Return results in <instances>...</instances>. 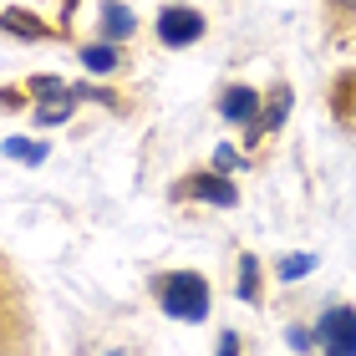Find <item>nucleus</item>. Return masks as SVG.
Returning a JSON list of instances; mask_svg holds the SVG:
<instances>
[{"mask_svg":"<svg viewBox=\"0 0 356 356\" xmlns=\"http://www.w3.org/2000/svg\"><path fill=\"white\" fill-rule=\"evenodd\" d=\"M82 67H87V72H97V76H112V72H118V51H112V41L82 46Z\"/></svg>","mask_w":356,"mask_h":356,"instance_id":"11","label":"nucleus"},{"mask_svg":"<svg viewBox=\"0 0 356 356\" xmlns=\"http://www.w3.org/2000/svg\"><path fill=\"white\" fill-rule=\"evenodd\" d=\"M290 107H296V92H290V87L280 82V87H275V92L265 97V112H260V122L250 127V138H254V133H275V127H285Z\"/></svg>","mask_w":356,"mask_h":356,"instance_id":"8","label":"nucleus"},{"mask_svg":"<svg viewBox=\"0 0 356 356\" xmlns=\"http://www.w3.org/2000/svg\"><path fill=\"white\" fill-rule=\"evenodd\" d=\"M346 6H356V0H346Z\"/></svg>","mask_w":356,"mask_h":356,"instance_id":"21","label":"nucleus"},{"mask_svg":"<svg viewBox=\"0 0 356 356\" xmlns=\"http://www.w3.org/2000/svg\"><path fill=\"white\" fill-rule=\"evenodd\" d=\"M316 341H321V356H356V311L351 305H331L316 321Z\"/></svg>","mask_w":356,"mask_h":356,"instance_id":"2","label":"nucleus"},{"mask_svg":"<svg viewBox=\"0 0 356 356\" xmlns=\"http://www.w3.org/2000/svg\"><path fill=\"white\" fill-rule=\"evenodd\" d=\"M234 296H239V300H250V305H260V296H265V285H260V260H254V254H239Z\"/></svg>","mask_w":356,"mask_h":356,"instance_id":"9","label":"nucleus"},{"mask_svg":"<svg viewBox=\"0 0 356 356\" xmlns=\"http://www.w3.org/2000/svg\"><path fill=\"white\" fill-rule=\"evenodd\" d=\"M0 31H10V36H21V41H51L56 31L41 21V15H31V10H15V6H6L0 10Z\"/></svg>","mask_w":356,"mask_h":356,"instance_id":"7","label":"nucleus"},{"mask_svg":"<svg viewBox=\"0 0 356 356\" xmlns=\"http://www.w3.org/2000/svg\"><path fill=\"white\" fill-rule=\"evenodd\" d=\"M107 356H122V351H107Z\"/></svg>","mask_w":356,"mask_h":356,"instance_id":"20","label":"nucleus"},{"mask_svg":"<svg viewBox=\"0 0 356 356\" xmlns=\"http://www.w3.org/2000/svg\"><path fill=\"white\" fill-rule=\"evenodd\" d=\"M311 270H316V254H285V260H280V270H275V275H280L285 285H296V280H305Z\"/></svg>","mask_w":356,"mask_h":356,"instance_id":"13","label":"nucleus"},{"mask_svg":"<svg viewBox=\"0 0 356 356\" xmlns=\"http://www.w3.org/2000/svg\"><path fill=\"white\" fill-rule=\"evenodd\" d=\"M153 296L158 305H163V316L173 321H209V311H214V285L204 280L199 270H163L153 275Z\"/></svg>","mask_w":356,"mask_h":356,"instance_id":"1","label":"nucleus"},{"mask_svg":"<svg viewBox=\"0 0 356 356\" xmlns=\"http://www.w3.org/2000/svg\"><path fill=\"white\" fill-rule=\"evenodd\" d=\"M260 107H265V97L254 92V87H245V82H234V87L219 92V118H224V122L254 127V122H260Z\"/></svg>","mask_w":356,"mask_h":356,"instance_id":"5","label":"nucleus"},{"mask_svg":"<svg viewBox=\"0 0 356 356\" xmlns=\"http://www.w3.org/2000/svg\"><path fill=\"white\" fill-rule=\"evenodd\" d=\"M61 10H67V15H72V10H76V0H61Z\"/></svg>","mask_w":356,"mask_h":356,"instance_id":"19","label":"nucleus"},{"mask_svg":"<svg viewBox=\"0 0 356 356\" xmlns=\"http://www.w3.org/2000/svg\"><path fill=\"white\" fill-rule=\"evenodd\" d=\"M31 97H36V102H46V97H76V92L61 82V76H31Z\"/></svg>","mask_w":356,"mask_h":356,"instance_id":"14","label":"nucleus"},{"mask_svg":"<svg viewBox=\"0 0 356 356\" xmlns=\"http://www.w3.org/2000/svg\"><path fill=\"white\" fill-rule=\"evenodd\" d=\"M173 199H199V204H214V209H234L239 204V188L229 184L224 173H188L173 184Z\"/></svg>","mask_w":356,"mask_h":356,"instance_id":"3","label":"nucleus"},{"mask_svg":"<svg viewBox=\"0 0 356 356\" xmlns=\"http://www.w3.org/2000/svg\"><path fill=\"white\" fill-rule=\"evenodd\" d=\"M0 153L15 158V163H26V168H41L51 148H46V143H31V138H6V143H0Z\"/></svg>","mask_w":356,"mask_h":356,"instance_id":"10","label":"nucleus"},{"mask_svg":"<svg viewBox=\"0 0 356 356\" xmlns=\"http://www.w3.org/2000/svg\"><path fill=\"white\" fill-rule=\"evenodd\" d=\"M72 102H76V97H46V102H36V122H41V127L67 122V118H72Z\"/></svg>","mask_w":356,"mask_h":356,"instance_id":"12","label":"nucleus"},{"mask_svg":"<svg viewBox=\"0 0 356 356\" xmlns=\"http://www.w3.org/2000/svg\"><path fill=\"white\" fill-rule=\"evenodd\" d=\"M0 112H21V92L15 87H0Z\"/></svg>","mask_w":356,"mask_h":356,"instance_id":"18","label":"nucleus"},{"mask_svg":"<svg viewBox=\"0 0 356 356\" xmlns=\"http://www.w3.org/2000/svg\"><path fill=\"white\" fill-rule=\"evenodd\" d=\"M97 26H102V41H133V31H138V15L133 6H122V0H102V15H97Z\"/></svg>","mask_w":356,"mask_h":356,"instance_id":"6","label":"nucleus"},{"mask_svg":"<svg viewBox=\"0 0 356 356\" xmlns=\"http://www.w3.org/2000/svg\"><path fill=\"white\" fill-rule=\"evenodd\" d=\"M214 163H219V168H239V163H245V158H239V153L229 148V143H224V148L214 153Z\"/></svg>","mask_w":356,"mask_h":356,"instance_id":"17","label":"nucleus"},{"mask_svg":"<svg viewBox=\"0 0 356 356\" xmlns=\"http://www.w3.org/2000/svg\"><path fill=\"white\" fill-rule=\"evenodd\" d=\"M285 341H290V351H311V346H321V341H316V331H305V326H290V331H285Z\"/></svg>","mask_w":356,"mask_h":356,"instance_id":"15","label":"nucleus"},{"mask_svg":"<svg viewBox=\"0 0 356 356\" xmlns=\"http://www.w3.org/2000/svg\"><path fill=\"white\" fill-rule=\"evenodd\" d=\"M214 356H239V331H219V351Z\"/></svg>","mask_w":356,"mask_h":356,"instance_id":"16","label":"nucleus"},{"mask_svg":"<svg viewBox=\"0 0 356 356\" xmlns=\"http://www.w3.org/2000/svg\"><path fill=\"white\" fill-rule=\"evenodd\" d=\"M204 10H193V6H163L158 10V41L163 46H193V41H204Z\"/></svg>","mask_w":356,"mask_h":356,"instance_id":"4","label":"nucleus"}]
</instances>
